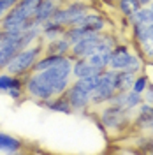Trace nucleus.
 <instances>
[{"instance_id": "nucleus-17", "label": "nucleus", "mask_w": 153, "mask_h": 155, "mask_svg": "<svg viewBox=\"0 0 153 155\" xmlns=\"http://www.w3.org/2000/svg\"><path fill=\"white\" fill-rule=\"evenodd\" d=\"M92 74H100V72L88 62V58H74L72 60V79L86 78Z\"/></svg>"}, {"instance_id": "nucleus-24", "label": "nucleus", "mask_w": 153, "mask_h": 155, "mask_svg": "<svg viewBox=\"0 0 153 155\" xmlns=\"http://www.w3.org/2000/svg\"><path fill=\"white\" fill-rule=\"evenodd\" d=\"M139 7H141L139 0H118V2H116V9L120 11V14H122L123 18L132 16Z\"/></svg>"}, {"instance_id": "nucleus-31", "label": "nucleus", "mask_w": 153, "mask_h": 155, "mask_svg": "<svg viewBox=\"0 0 153 155\" xmlns=\"http://www.w3.org/2000/svg\"><path fill=\"white\" fill-rule=\"evenodd\" d=\"M148 7H150V9H151V12H153V0L150 2V4H148Z\"/></svg>"}, {"instance_id": "nucleus-12", "label": "nucleus", "mask_w": 153, "mask_h": 155, "mask_svg": "<svg viewBox=\"0 0 153 155\" xmlns=\"http://www.w3.org/2000/svg\"><path fill=\"white\" fill-rule=\"evenodd\" d=\"M153 127V106L148 102H141L135 109L134 120H132V129L137 132H150Z\"/></svg>"}, {"instance_id": "nucleus-2", "label": "nucleus", "mask_w": 153, "mask_h": 155, "mask_svg": "<svg viewBox=\"0 0 153 155\" xmlns=\"http://www.w3.org/2000/svg\"><path fill=\"white\" fill-rule=\"evenodd\" d=\"M134 115V109H123L113 104H102L99 107V124L102 125L106 132L113 136H122L129 129H132Z\"/></svg>"}, {"instance_id": "nucleus-22", "label": "nucleus", "mask_w": 153, "mask_h": 155, "mask_svg": "<svg viewBox=\"0 0 153 155\" xmlns=\"http://www.w3.org/2000/svg\"><path fill=\"white\" fill-rule=\"evenodd\" d=\"M62 58H63V57H60V55H46V53H44V55H42V57H39L37 62L34 64L32 72H41V71H46V69L57 65Z\"/></svg>"}, {"instance_id": "nucleus-16", "label": "nucleus", "mask_w": 153, "mask_h": 155, "mask_svg": "<svg viewBox=\"0 0 153 155\" xmlns=\"http://www.w3.org/2000/svg\"><path fill=\"white\" fill-rule=\"evenodd\" d=\"M23 148H25V143L19 137L0 130V153H21Z\"/></svg>"}, {"instance_id": "nucleus-13", "label": "nucleus", "mask_w": 153, "mask_h": 155, "mask_svg": "<svg viewBox=\"0 0 153 155\" xmlns=\"http://www.w3.org/2000/svg\"><path fill=\"white\" fill-rule=\"evenodd\" d=\"M65 0H41L37 5V9L32 16V23L41 27L42 23H46L48 19H51V16L55 14V11L63 4Z\"/></svg>"}, {"instance_id": "nucleus-29", "label": "nucleus", "mask_w": 153, "mask_h": 155, "mask_svg": "<svg viewBox=\"0 0 153 155\" xmlns=\"http://www.w3.org/2000/svg\"><path fill=\"white\" fill-rule=\"evenodd\" d=\"M148 41L153 44V23L151 25H148Z\"/></svg>"}, {"instance_id": "nucleus-3", "label": "nucleus", "mask_w": 153, "mask_h": 155, "mask_svg": "<svg viewBox=\"0 0 153 155\" xmlns=\"http://www.w3.org/2000/svg\"><path fill=\"white\" fill-rule=\"evenodd\" d=\"M41 0H19L16 5H12L2 18L0 28L2 30H27L34 27L32 16L37 9Z\"/></svg>"}, {"instance_id": "nucleus-7", "label": "nucleus", "mask_w": 153, "mask_h": 155, "mask_svg": "<svg viewBox=\"0 0 153 155\" xmlns=\"http://www.w3.org/2000/svg\"><path fill=\"white\" fill-rule=\"evenodd\" d=\"M115 78H116L115 69H106L104 72H100L97 88L92 94V107H100L115 95V92H116Z\"/></svg>"}, {"instance_id": "nucleus-20", "label": "nucleus", "mask_w": 153, "mask_h": 155, "mask_svg": "<svg viewBox=\"0 0 153 155\" xmlns=\"http://www.w3.org/2000/svg\"><path fill=\"white\" fill-rule=\"evenodd\" d=\"M88 62L99 71L104 72L106 69H109V62H111V51H95L88 57Z\"/></svg>"}, {"instance_id": "nucleus-18", "label": "nucleus", "mask_w": 153, "mask_h": 155, "mask_svg": "<svg viewBox=\"0 0 153 155\" xmlns=\"http://www.w3.org/2000/svg\"><path fill=\"white\" fill-rule=\"evenodd\" d=\"M65 30L67 28L63 25H60V23L53 21V19H48L46 23L41 25V37L44 39V41H51V39L62 37L65 34Z\"/></svg>"}, {"instance_id": "nucleus-10", "label": "nucleus", "mask_w": 153, "mask_h": 155, "mask_svg": "<svg viewBox=\"0 0 153 155\" xmlns=\"http://www.w3.org/2000/svg\"><path fill=\"white\" fill-rule=\"evenodd\" d=\"M74 27H83V28H86L92 34H100V32L107 30L109 19L106 18L102 12H97V11L90 9L86 14L81 16V19L77 21V25H74Z\"/></svg>"}, {"instance_id": "nucleus-21", "label": "nucleus", "mask_w": 153, "mask_h": 155, "mask_svg": "<svg viewBox=\"0 0 153 155\" xmlns=\"http://www.w3.org/2000/svg\"><path fill=\"white\" fill-rule=\"evenodd\" d=\"M125 19L129 21V25H132V23L151 25V23H153V12H151V9H150L148 5H141V7L132 14V16H129V18H125Z\"/></svg>"}, {"instance_id": "nucleus-14", "label": "nucleus", "mask_w": 153, "mask_h": 155, "mask_svg": "<svg viewBox=\"0 0 153 155\" xmlns=\"http://www.w3.org/2000/svg\"><path fill=\"white\" fill-rule=\"evenodd\" d=\"M37 104L42 106L44 109L51 111V113H62V115H72L74 113V109H72L70 102H69L67 94H60V95L49 97L48 101H41Z\"/></svg>"}, {"instance_id": "nucleus-9", "label": "nucleus", "mask_w": 153, "mask_h": 155, "mask_svg": "<svg viewBox=\"0 0 153 155\" xmlns=\"http://www.w3.org/2000/svg\"><path fill=\"white\" fill-rule=\"evenodd\" d=\"M95 51H100V34H92V35H86V37L79 39L77 42H74L70 46L69 58L70 60H74V58H88Z\"/></svg>"}, {"instance_id": "nucleus-15", "label": "nucleus", "mask_w": 153, "mask_h": 155, "mask_svg": "<svg viewBox=\"0 0 153 155\" xmlns=\"http://www.w3.org/2000/svg\"><path fill=\"white\" fill-rule=\"evenodd\" d=\"M70 41L65 35L51 41H44V53L46 55H60V57H69L70 53Z\"/></svg>"}, {"instance_id": "nucleus-27", "label": "nucleus", "mask_w": 153, "mask_h": 155, "mask_svg": "<svg viewBox=\"0 0 153 155\" xmlns=\"http://www.w3.org/2000/svg\"><path fill=\"white\" fill-rule=\"evenodd\" d=\"M19 0H0V18L7 12V11L12 7V5H16Z\"/></svg>"}, {"instance_id": "nucleus-19", "label": "nucleus", "mask_w": 153, "mask_h": 155, "mask_svg": "<svg viewBox=\"0 0 153 155\" xmlns=\"http://www.w3.org/2000/svg\"><path fill=\"white\" fill-rule=\"evenodd\" d=\"M23 87V78L14 76L7 71H0V94H7L11 88Z\"/></svg>"}, {"instance_id": "nucleus-32", "label": "nucleus", "mask_w": 153, "mask_h": 155, "mask_svg": "<svg viewBox=\"0 0 153 155\" xmlns=\"http://www.w3.org/2000/svg\"><path fill=\"white\" fill-rule=\"evenodd\" d=\"M150 136H153V127H151V129H150Z\"/></svg>"}, {"instance_id": "nucleus-30", "label": "nucleus", "mask_w": 153, "mask_h": 155, "mask_svg": "<svg viewBox=\"0 0 153 155\" xmlns=\"http://www.w3.org/2000/svg\"><path fill=\"white\" fill-rule=\"evenodd\" d=\"M104 4H107V5H113V7H116V2L118 0H102Z\"/></svg>"}, {"instance_id": "nucleus-8", "label": "nucleus", "mask_w": 153, "mask_h": 155, "mask_svg": "<svg viewBox=\"0 0 153 155\" xmlns=\"http://www.w3.org/2000/svg\"><path fill=\"white\" fill-rule=\"evenodd\" d=\"M65 94L69 97V102L74 109V113H85L92 107V94L86 92L85 88H81L74 79L70 81Z\"/></svg>"}, {"instance_id": "nucleus-25", "label": "nucleus", "mask_w": 153, "mask_h": 155, "mask_svg": "<svg viewBox=\"0 0 153 155\" xmlns=\"http://www.w3.org/2000/svg\"><path fill=\"white\" fill-rule=\"evenodd\" d=\"M150 83H151V81H150V76H148L146 72H143V71H141V72H139V74H135V78H134V83H132V90L143 95V92L146 90V87H148Z\"/></svg>"}, {"instance_id": "nucleus-4", "label": "nucleus", "mask_w": 153, "mask_h": 155, "mask_svg": "<svg viewBox=\"0 0 153 155\" xmlns=\"http://www.w3.org/2000/svg\"><path fill=\"white\" fill-rule=\"evenodd\" d=\"M42 55H44V39L41 37L39 41H35L34 44L19 49L18 53L14 55V58L9 62V65L5 67V71L11 72V74H14V76L25 78L27 74L32 72L34 64H35L37 58L42 57Z\"/></svg>"}, {"instance_id": "nucleus-28", "label": "nucleus", "mask_w": 153, "mask_h": 155, "mask_svg": "<svg viewBox=\"0 0 153 155\" xmlns=\"http://www.w3.org/2000/svg\"><path fill=\"white\" fill-rule=\"evenodd\" d=\"M143 102H148V104H151L153 106V85L150 83L146 90L143 92Z\"/></svg>"}, {"instance_id": "nucleus-23", "label": "nucleus", "mask_w": 153, "mask_h": 155, "mask_svg": "<svg viewBox=\"0 0 153 155\" xmlns=\"http://www.w3.org/2000/svg\"><path fill=\"white\" fill-rule=\"evenodd\" d=\"M134 78H135V74L125 71V69L116 71V78H115L116 90H130L132 88V83H134Z\"/></svg>"}, {"instance_id": "nucleus-1", "label": "nucleus", "mask_w": 153, "mask_h": 155, "mask_svg": "<svg viewBox=\"0 0 153 155\" xmlns=\"http://www.w3.org/2000/svg\"><path fill=\"white\" fill-rule=\"evenodd\" d=\"M70 81H72V60L69 57H63L57 65L46 71L27 74L23 78V88L27 99L37 104L41 101H48L49 97L65 94Z\"/></svg>"}, {"instance_id": "nucleus-26", "label": "nucleus", "mask_w": 153, "mask_h": 155, "mask_svg": "<svg viewBox=\"0 0 153 155\" xmlns=\"http://www.w3.org/2000/svg\"><path fill=\"white\" fill-rule=\"evenodd\" d=\"M5 95L9 97L11 101H14V102H21V101H25V99H27V94H25V88H23V87L11 88Z\"/></svg>"}, {"instance_id": "nucleus-6", "label": "nucleus", "mask_w": 153, "mask_h": 155, "mask_svg": "<svg viewBox=\"0 0 153 155\" xmlns=\"http://www.w3.org/2000/svg\"><path fill=\"white\" fill-rule=\"evenodd\" d=\"M90 9H92V5L86 4V2H81V0L63 2V4L55 11V14L51 16V19L57 21V23H60V25H63L65 28H69V27L77 25V21L81 19V16L86 14Z\"/></svg>"}, {"instance_id": "nucleus-5", "label": "nucleus", "mask_w": 153, "mask_h": 155, "mask_svg": "<svg viewBox=\"0 0 153 155\" xmlns=\"http://www.w3.org/2000/svg\"><path fill=\"white\" fill-rule=\"evenodd\" d=\"M144 67L143 58L139 57V53L132 51V48L127 42H120L116 44L115 48L111 49V62H109V69L115 71H129L132 74H139Z\"/></svg>"}, {"instance_id": "nucleus-11", "label": "nucleus", "mask_w": 153, "mask_h": 155, "mask_svg": "<svg viewBox=\"0 0 153 155\" xmlns=\"http://www.w3.org/2000/svg\"><path fill=\"white\" fill-rule=\"evenodd\" d=\"M141 102H143V95L130 88V90H116L115 95L111 97L106 104H113V106L123 107V109H134L135 111Z\"/></svg>"}]
</instances>
